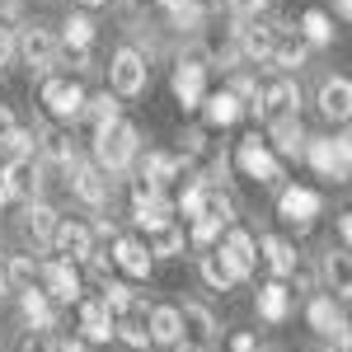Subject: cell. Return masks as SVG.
Here are the masks:
<instances>
[{"label": "cell", "instance_id": "6da1fadb", "mask_svg": "<svg viewBox=\"0 0 352 352\" xmlns=\"http://www.w3.org/2000/svg\"><path fill=\"white\" fill-rule=\"evenodd\" d=\"M136 151H141V132L127 118H118L109 127H94V160H99V169L118 174V169H127L136 160Z\"/></svg>", "mask_w": 352, "mask_h": 352}, {"label": "cell", "instance_id": "7a4b0ae2", "mask_svg": "<svg viewBox=\"0 0 352 352\" xmlns=\"http://www.w3.org/2000/svg\"><path fill=\"white\" fill-rule=\"evenodd\" d=\"M305 160L315 164L324 179H333V184H348L352 174V141L348 136H310V146H305Z\"/></svg>", "mask_w": 352, "mask_h": 352}, {"label": "cell", "instance_id": "3957f363", "mask_svg": "<svg viewBox=\"0 0 352 352\" xmlns=\"http://www.w3.org/2000/svg\"><path fill=\"white\" fill-rule=\"evenodd\" d=\"M151 80V66H146V56L136 52V47H118L109 61V85H113V99H132L141 94Z\"/></svg>", "mask_w": 352, "mask_h": 352}, {"label": "cell", "instance_id": "277c9868", "mask_svg": "<svg viewBox=\"0 0 352 352\" xmlns=\"http://www.w3.org/2000/svg\"><path fill=\"white\" fill-rule=\"evenodd\" d=\"M38 292L47 300H61V305H80V272L76 263H61V258H47V263H38V282H33Z\"/></svg>", "mask_w": 352, "mask_h": 352}, {"label": "cell", "instance_id": "5b68a950", "mask_svg": "<svg viewBox=\"0 0 352 352\" xmlns=\"http://www.w3.org/2000/svg\"><path fill=\"white\" fill-rule=\"evenodd\" d=\"M169 212H174V202L160 192V184H151V179H136L132 184V221L151 235V230H160L169 226Z\"/></svg>", "mask_w": 352, "mask_h": 352}, {"label": "cell", "instance_id": "8992f818", "mask_svg": "<svg viewBox=\"0 0 352 352\" xmlns=\"http://www.w3.org/2000/svg\"><path fill=\"white\" fill-rule=\"evenodd\" d=\"M43 104H47V113H52L56 122H76L85 113V85L47 76V80H43Z\"/></svg>", "mask_w": 352, "mask_h": 352}, {"label": "cell", "instance_id": "52a82bcc", "mask_svg": "<svg viewBox=\"0 0 352 352\" xmlns=\"http://www.w3.org/2000/svg\"><path fill=\"white\" fill-rule=\"evenodd\" d=\"M235 164H240L244 179H258V184H277V179H282V164H277V155H272L258 136H244L240 146H235Z\"/></svg>", "mask_w": 352, "mask_h": 352}, {"label": "cell", "instance_id": "ba28073f", "mask_svg": "<svg viewBox=\"0 0 352 352\" xmlns=\"http://www.w3.org/2000/svg\"><path fill=\"white\" fill-rule=\"evenodd\" d=\"M38 184H43V174H38V160H33V155H19V160L0 164V192H5V197L33 202V197H38Z\"/></svg>", "mask_w": 352, "mask_h": 352}, {"label": "cell", "instance_id": "9c48e42d", "mask_svg": "<svg viewBox=\"0 0 352 352\" xmlns=\"http://www.w3.org/2000/svg\"><path fill=\"white\" fill-rule=\"evenodd\" d=\"M174 99L188 113L202 109V99H207V61L202 56H188V61L174 66Z\"/></svg>", "mask_w": 352, "mask_h": 352}, {"label": "cell", "instance_id": "30bf717a", "mask_svg": "<svg viewBox=\"0 0 352 352\" xmlns=\"http://www.w3.org/2000/svg\"><path fill=\"white\" fill-rule=\"evenodd\" d=\"M52 249L61 254V263H85V258L94 254V230H89L85 221H56Z\"/></svg>", "mask_w": 352, "mask_h": 352}, {"label": "cell", "instance_id": "8fae6325", "mask_svg": "<svg viewBox=\"0 0 352 352\" xmlns=\"http://www.w3.org/2000/svg\"><path fill=\"white\" fill-rule=\"evenodd\" d=\"M217 249H221V258L235 268V277H240V282L258 268V240H254L249 230H240V226H230V230H226V240H221Z\"/></svg>", "mask_w": 352, "mask_h": 352}, {"label": "cell", "instance_id": "7c38bea8", "mask_svg": "<svg viewBox=\"0 0 352 352\" xmlns=\"http://www.w3.org/2000/svg\"><path fill=\"white\" fill-rule=\"evenodd\" d=\"M19 56H24L33 71H52V61H56V38H52V28H43V24H28L24 33H19Z\"/></svg>", "mask_w": 352, "mask_h": 352}, {"label": "cell", "instance_id": "4fadbf2b", "mask_svg": "<svg viewBox=\"0 0 352 352\" xmlns=\"http://www.w3.org/2000/svg\"><path fill=\"white\" fill-rule=\"evenodd\" d=\"M277 217L287 221V226H310V221L320 217V192L315 188H282V197H277Z\"/></svg>", "mask_w": 352, "mask_h": 352}, {"label": "cell", "instance_id": "5bb4252c", "mask_svg": "<svg viewBox=\"0 0 352 352\" xmlns=\"http://www.w3.org/2000/svg\"><path fill=\"white\" fill-rule=\"evenodd\" d=\"M258 113L268 118V122H277V118H296L300 113V89L292 80H272L263 94H258Z\"/></svg>", "mask_w": 352, "mask_h": 352}, {"label": "cell", "instance_id": "9a60e30c", "mask_svg": "<svg viewBox=\"0 0 352 352\" xmlns=\"http://www.w3.org/2000/svg\"><path fill=\"white\" fill-rule=\"evenodd\" d=\"M113 268H122L127 277H151V268H155V258H151V249H146V240H132V235H122V240H113Z\"/></svg>", "mask_w": 352, "mask_h": 352}, {"label": "cell", "instance_id": "2e32d148", "mask_svg": "<svg viewBox=\"0 0 352 352\" xmlns=\"http://www.w3.org/2000/svg\"><path fill=\"white\" fill-rule=\"evenodd\" d=\"M76 174H71V192L89 202V207H104L109 202V179H104V169L99 164H71Z\"/></svg>", "mask_w": 352, "mask_h": 352}, {"label": "cell", "instance_id": "e0dca14e", "mask_svg": "<svg viewBox=\"0 0 352 352\" xmlns=\"http://www.w3.org/2000/svg\"><path fill=\"white\" fill-rule=\"evenodd\" d=\"M272 38H277V24H258V19H249L240 28V38H235V47H240L244 61H268L272 56Z\"/></svg>", "mask_w": 352, "mask_h": 352}, {"label": "cell", "instance_id": "ac0fdd59", "mask_svg": "<svg viewBox=\"0 0 352 352\" xmlns=\"http://www.w3.org/2000/svg\"><path fill=\"white\" fill-rule=\"evenodd\" d=\"M80 343H113V315L104 300H80Z\"/></svg>", "mask_w": 352, "mask_h": 352}, {"label": "cell", "instance_id": "d6986e66", "mask_svg": "<svg viewBox=\"0 0 352 352\" xmlns=\"http://www.w3.org/2000/svg\"><path fill=\"white\" fill-rule=\"evenodd\" d=\"M146 333H151V343H160V348H174V343H184L179 305H155V310L146 315Z\"/></svg>", "mask_w": 352, "mask_h": 352}, {"label": "cell", "instance_id": "ffe728a7", "mask_svg": "<svg viewBox=\"0 0 352 352\" xmlns=\"http://www.w3.org/2000/svg\"><path fill=\"white\" fill-rule=\"evenodd\" d=\"M179 324H184V343H192V348H207V343L217 338V320H212V310H202V305H184V310H179Z\"/></svg>", "mask_w": 352, "mask_h": 352}, {"label": "cell", "instance_id": "44dd1931", "mask_svg": "<svg viewBox=\"0 0 352 352\" xmlns=\"http://www.w3.org/2000/svg\"><path fill=\"white\" fill-rule=\"evenodd\" d=\"M197 221H212L221 230L235 221V207H230V197H226L217 184H202V192H197Z\"/></svg>", "mask_w": 352, "mask_h": 352}, {"label": "cell", "instance_id": "7402d4cb", "mask_svg": "<svg viewBox=\"0 0 352 352\" xmlns=\"http://www.w3.org/2000/svg\"><path fill=\"white\" fill-rule=\"evenodd\" d=\"M268 61H277L282 71H292V66H305V38H300L296 28L277 24V38H272V56Z\"/></svg>", "mask_w": 352, "mask_h": 352}, {"label": "cell", "instance_id": "603a6c76", "mask_svg": "<svg viewBox=\"0 0 352 352\" xmlns=\"http://www.w3.org/2000/svg\"><path fill=\"white\" fill-rule=\"evenodd\" d=\"M320 113L333 118V122H348V113H352V85L343 80V76L324 80V89H320Z\"/></svg>", "mask_w": 352, "mask_h": 352}, {"label": "cell", "instance_id": "cb8c5ba5", "mask_svg": "<svg viewBox=\"0 0 352 352\" xmlns=\"http://www.w3.org/2000/svg\"><path fill=\"white\" fill-rule=\"evenodd\" d=\"M305 320H310V329H315V333H338V343H348V324H343L338 305H333L329 296H315V300H310Z\"/></svg>", "mask_w": 352, "mask_h": 352}, {"label": "cell", "instance_id": "d4e9b609", "mask_svg": "<svg viewBox=\"0 0 352 352\" xmlns=\"http://www.w3.org/2000/svg\"><path fill=\"white\" fill-rule=\"evenodd\" d=\"M19 310H24V320L38 333H47V329H56V310H52V300L43 296L38 287H28V292H19Z\"/></svg>", "mask_w": 352, "mask_h": 352}, {"label": "cell", "instance_id": "484cf974", "mask_svg": "<svg viewBox=\"0 0 352 352\" xmlns=\"http://www.w3.org/2000/svg\"><path fill=\"white\" fill-rule=\"evenodd\" d=\"M113 338H122L127 348H151V333H146V310H141V300H136L127 315H118V320H113Z\"/></svg>", "mask_w": 352, "mask_h": 352}, {"label": "cell", "instance_id": "4316f807", "mask_svg": "<svg viewBox=\"0 0 352 352\" xmlns=\"http://www.w3.org/2000/svg\"><path fill=\"white\" fill-rule=\"evenodd\" d=\"M202 282H207L212 292H235V282H240V277H235V268H230V263L221 258L217 244H212V249L202 254Z\"/></svg>", "mask_w": 352, "mask_h": 352}, {"label": "cell", "instance_id": "83f0119b", "mask_svg": "<svg viewBox=\"0 0 352 352\" xmlns=\"http://www.w3.org/2000/svg\"><path fill=\"white\" fill-rule=\"evenodd\" d=\"M287 310H292V292H287L282 282H268V287H258V320H268V324H282V320H287Z\"/></svg>", "mask_w": 352, "mask_h": 352}, {"label": "cell", "instance_id": "f1b7e54d", "mask_svg": "<svg viewBox=\"0 0 352 352\" xmlns=\"http://www.w3.org/2000/svg\"><path fill=\"white\" fill-rule=\"evenodd\" d=\"M188 169L184 155H174V151H151L146 155V169H141V179H151V184H164V179H179Z\"/></svg>", "mask_w": 352, "mask_h": 352}, {"label": "cell", "instance_id": "f546056e", "mask_svg": "<svg viewBox=\"0 0 352 352\" xmlns=\"http://www.w3.org/2000/svg\"><path fill=\"white\" fill-rule=\"evenodd\" d=\"M258 249H263V263H268L277 277H287V272L296 268V258H300V254L282 240V235H263V240H258Z\"/></svg>", "mask_w": 352, "mask_h": 352}, {"label": "cell", "instance_id": "4dcf8cb0", "mask_svg": "<svg viewBox=\"0 0 352 352\" xmlns=\"http://www.w3.org/2000/svg\"><path fill=\"white\" fill-rule=\"evenodd\" d=\"M202 109H207V122H212V127H230V122L244 113V104L230 94V89H221V94H207V99H202Z\"/></svg>", "mask_w": 352, "mask_h": 352}, {"label": "cell", "instance_id": "1f68e13d", "mask_svg": "<svg viewBox=\"0 0 352 352\" xmlns=\"http://www.w3.org/2000/svg\"><path fill=\"white\" fill-rule=\"evenodd\" d=\"M268 132H272V146H277L282 155H300V146H305L300 113H296V118H277V122H268Z\"/></svg>", "mask_w": 352, "mask_h": 352}, {"label": "cell", "instance_id": "d6a6232c", "mask_svg": "<svg viewBox=\"0 0 352 352\" xmlns=\"http://www.w3.org/2000/svg\"><path fill=\"white\" fill-rule=\"evenodd\" d=\"M61 43H66V52L85 56V52H89V43H94V24H89L85 14H71V19L61 24Z\"/></svg>", "mask_w": 352, "mask_h": 352}, {"label": "cell", "instance_id": "836d02e7", "mask_svg": "<svg viewBox=\"0 0 352 352\" xmlns=\"http://www.w3.org/2000/svg\"><path fill=\"white\" fill-rule=\"evenodd\" d=\"M19 155H33V136H28L19 122H5V127H0V164L19 160Z\"/></svg>", "mask_w": 352, "mask_h": 352}, {"label": "cell", "instance_id": "e575fe53", "mask_svg": "<svg viewBox=\"0 0 352 352\" xmlns=\"http://www.w3.org/2000/svg\"><path fill=\"white\" fill-rule=\"evenodd\" d=\"M56 212L52 207H47V202H28V212H24V226H28V235H33V240H47L52 244V230H56Z\"/></svg>", "mask_w": 352, "mask_h": 352}, {"label": "cell", "instance_id": "d590c367", "mask_svg": "<svg viewBox=\"0 0 352 352\" xmlns=\"http://www.w3.org/2000/svg\"><path fill=\"white\" fill-rule=\"evenodd\" d=\"M146 249H151V258H155V254H160V258H179V254H184V230L169 221L160 230H151V244H146Z\"/></svg>", "mask_w": 352, "mask_h": 352}, {"label": "cell", "instance_id": "8d00e7d4", "mask_svg": "<svg viewBox=\"0 0 352 352\" xmlns=\"http://www.w3.org/2000/svg\"><path fill=\"white\" fill-rule=\"evenodd\" d=\"M296 33L305 38V43H320V47H324V43H333V24H329L324 10H305V14H300V28H296Z\"/></svg>", "mask_w": 352, "mask_h": 352}, {"label": "cell", "instance_id": "74e56055", "mask_svg": "<svg viewBox=\"0 0 352 352\" xmlns=\"http://www.w3.org/2000/svg\"><path fill=\"white\" fill-rule=\"evenodd\" d=\"M5 282H10V292H28V287L38 282V263H33L28 254H14V258L5 263Z\"/></svg>", "mask_w": 352, "mask_h": 352}, {"label": "cell", "instance_id": "f35d334b", "mask_svg": "<svg viewBox=\"0 0 352 352\" xmlns=\"http://www.w3.org/2000/svg\"><path fill=\"white\" fill-rule=\"evenodd\" d=\"M80 118H89L94 127H109V122H118V99L113 94H94V99H85Z\"/></svg>", "mask_w": 352, "mask_h": 352}, {"label": "cell", "instance_id": "ab89813d", "mask_svg": "<svg viewBox=\"0 0 352 352\" xmlns=\"http://www.w3.org/2000/svg\"><path fill=\"white\" fill-rule=\"evenodd\" d=\"M104 305H109V315L113 320H118V315H127V310H132L136 305V296H132V287H127V282H104Z\"/></svg>", "mask_w": 352, "mask_h": 352}, {"label": "cell", "instance_id": "60d3db41", "mask_svg": "<svg viewBox=\"0 0 352 352\" xmlns=\"http://www.w3.org/2000/svg\"><path fill=\"white\" fill-rule=\"evenodd\" d=\"M164 10H169V19L179 28H202V19H207L197 0H164Z\"/></svg>", "mask_w": 352, "mask_h": 352}, {"label": "cell", "instance_id": "b9f144b4", "mask_svg": "<svg viewBox=\"0 0 352 352\" xmlns=\"http://www.w3.org/2000/svg\"><path fill=\"white\" fill-rule=\"evenodd\" d=\"M324 272H329V282H333V292H338V296H348V292H352V277H348V249L329 254V258H324Z\"/></svg>", "mask_w": 352, "mask_h": 352}, {"label": "cell", "instance_id": "7bdbcfd3", "mask_svg": "<svg viewBox=\"0 0 352 352\" xmlns=\"http://www.w3.org/2000/svg\"><path fill=\"white\" fill-rule=\"evenodd\" d=\"M226 5H230V14L244 19V24H249V19H258V14L268 10V0H226Z\"/></svg>", "mask_w": 352, "mask_h": 352}, {"label": "cell", "instance_id": "ee69618b", "mask_svg": "<svg viewBox=\"0 0 352 352\" xmlns=\"http://www.w3.org/2000/svg\"><path fill=\"white\" fill-rule=\"evenodd\" d=\"M217 240H221V226H212V221H192V244H197V249H212Z\"/></svg>", "mask_w": 352, "mask_h": 352}, {"label": "cell", "instance_id": "f6af8a7d", "mask_svg": "<svg viewBox=\"0 0 352 352\" xmlns=\"http://www.w3.org/2000/svg\"><path fill=\"white\" fill-rule=\"evenodd\" d=\"M47 151H52V155L66 164V169L76 164V146H71V136H47Z\"/></svg>", "mask_w": 352, "mask_h": 352}, {"label": "cell", "instance_id": "bcb514c9", "mask_svg": "<svg viewBox=\"0 0 352 352\" xmlns=\"http://www.w3.org/2000/svg\"><path fill=\"white\" fill-rule=\"evenodd\" d=\"M230 352H258V338L254 333H235L230 338Z\"/></svg>", "mask_w": 352, "mask_h": 352}, {"label": "cell", "instance_id": "7dc6e473", "mask_svg": "<svg viewBox=\"0 0 352 352\" xmlns=\"http://www.w3.org/2000/svg\"><path fill=\"white\" fill-rule=\"evenodd\" d=\"M47 352H85V343L80 338H52V348Z\"/></svg>", "mask_w": 352, "mask_h": 352}, {"label": "cell", "instance_id": "c3c4849f", "mask_svg": "<svg viewBox=\"0 0 352 352\" xmlns=\"http://www.w3.org/2000/svg\"><path fill=\"white\" fill-rule=\"evenodd\" d=\"M10 52H14V38H10V28L0 24V66L10 61Z\"/></svg>", "mask_w": 352, "mask_h": 352}, {"label": "cell", "instance_id": "681fc988", "mask_svg": "<svg viewBox=\"0 0 352 352\" xmlns=\"http://www.w3.org/2000/svg\"><path fill=\"white\" fill-rule=\"evenodd\" d=\"M338 240H343V249H348V240H352V217H348V212L338 217Z\"/></svg>", "mask_w": 352, "mask_h": 352}, {"label": "cell", "instance_id": "f907efd6", "mask_svg": "<svg viewBox=\"0 0 352 352\" xmlns=\"http://www.w3.org/2000/svg\"><path fill=\"white\" fill-rule=\"evenodd\" d=\"M174 352H212V348H192V343H174Z\"/></svg>", "mask_w": 352, "mask_h": 352}, {"label": "cell", "instance_id": "816d5d0a", "mask_svg": "<svg viewBox=\"0 0 352 352\" xmlns=\"http://www.w3.org/2000/svg\"><path fill=\"white\" fill-rule=\"evenodd\" d=\"M333 5H338V14H343V19L352 14V0H333Z\"/></svg>", "mask_w": 352, "mask_h": 352}, {"label": "cell", "instance_id": "f5cc1de1", "mask_svg": "<svg viewBox=\"0 0 352 352\" xmlns=\"http://www.w3.org/2000/svg\"><path fill=\"white\" fill-rule=\"evenodd\" d=\"M5 122H10V109H5V99H0V127H5Z\"/></svg>", "mask_w": 352, "mask_h": 352}, {"label": "cell", "instance_id": "db71d44e", "mask_svg": "<svg viewBox=\"0 0 352 352\" xmlns=\"http://www.w3.org/2000/svg\"><path fill=\"white\" fill-rule=\"evenodd\" d=\"M5 292H10V282H5V268H0V296H5Z\"/></svg>", "mask_w": 352, "mask_h": 352}, {"label": "cell", "instance_id": "11a10c76", "mask_svg": "<svg viewBox=\"0 0 352 352\" xmlns=\"http://www.w3.org/2000/svg\"><path fill=\"white\" fill-rule=\"evenodd\" d=\"M80 5H109V0H80Z\"/></svg>", "mask_w": 352, "mask_h": 352}, {"label": "cell", "instance_id": "9f6ffc18", "mask_svg": "<svg viewBox=\"0 0 352 352\" xmlns=\"http://www.w3.org/2000/svg\"><path fill=\"white\" fill-rule=\"evenodd\" d=\"M329 352H348V343H338V348H329Z\"/></svg>", "mask_w": 352, "mask_h": 352}, {"label": "cell", "instance_id": "6f0895ef", "mask_svg": "<svg viewBox=\"0 0 352 352\" xmlns=\"http://www.w3.org/2000/svg\"><path fill=\"white\" fill-rule=\"evenodd\" d=\"M5 202H10V197H5V192H0V212H5Z\"/></svg>", "mask_w": 352, "mask_h": 352}]
</instances>
